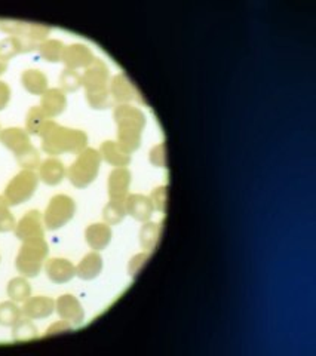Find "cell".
Masks as SVG:
<instances>
[{"label": "cell", "instance_id": "13", "mask_svg": "<svg viewBox=\"0 0 316 356\" xmlns=\"http://www.w3.org/2000/svg\"><path fill=\"white\" fill-rule=\"evenodd\" d=\"M131 178L132 175L128 168H115L110 175H108V197H110L112 201H126Z\"/></svg>", "mask_w": 316, "mask_h": 356}, {"label": "cell", "instance_id": "10", "mask_svg": "<svg viewBox=\"0 0 316 356\" xmlns=\"http://www.w3.org/2000/svg\"><path fill=\"white\" fill-rule=\"evenodd\" d=\"M110 95L112 100L115 101V104H128L131 101H138L140 104L144 103L143 97L140 94V91L135 88V85L128 79V76L125 73H119L113 76L110 86Z\"/></svg>", "mask_w": 316, "mask_h": 356}, {"label": "cell", "instance_id": "35", "mask_svg": "<svg viewBox=\"0 0 316 356\" xmlns=\"http://www.w3.org/2000/svg\"><path fill=\"white\" fill-rule=\"evenodd\" d=\"M15 217L9 211V205L2 204L0 205V233H6L15 229Z\"/></svg>", "mask_w": 316, "mask_h": 356}, {"label": "cell", "instance_id": "28", "mask_svg": "<svg viewBox=\"0 0 316 356\" xmlns=\"http://www.w3.org/2000/svg\"><path fill=\"white\" fill-rule=\"evenodd\" d=\"M32 294V286L24 276H18L8 284V297L15 303H24Z\"/></svg>", "mask_w": 316, "mask_h": 356}, {"label": "cell", "instance_id": "29", "mask_svg": "<svg viewBox=\"0 0 316 356\" xmlns=\"http://www.w3.org/2000/svg\"><path fill=\"white\" fill-rule=\"evenodd\" d=\"M48 116L45 115V112L41 108V106H33L30 107V110L27 112V117H26V131L28 132V135H39L41 132L42 126L45 125V122L48 121Z\"/></svg>", "mask_w": 316, "mask_h": 356}, {"label": "cell", "instance_id": "5", "mask_svg": "<svg viewBox=\"0 0 316 356\" xmlns=\"http://www.w3.org/2000/svg\"><path fill=\"white\" fill-rule=\"evenodd\" d=\"M76 212V202L73 197L67 195H57L51 201H49L45 214L43 223L48 230L61 229L70 221Z\"/></svg>", "mask_w": 316, "mask_h": 356}, {"label": "cell", "instance_id": "6", "mask_svg": "<svg viewBox=\"0 0 316 356\" xmlns=\"http://www.w3.org/2000/svg\"><path fill=\"white\" fill-rule=\"evenodd\" d=\"M0 32L8 33L9 36L30 39V41L36 43H42L43 41H46L49 33H51V28L37 23H26L18 21V19L0 18Z\"/></svg>", "mask_w": 316, "mask_h": 356}, {"label": "cell", "instance_id": "31", "mask_svg": "<svg viewBox=\"0 0 316 356\" xmlns=\"http://www.w3.org/2000/svg\"><path fill=\"white\" fill-rule=\"evenodd\" d=\"M21 316V309L18 308L15 301L11 300L0 303V325L2 326H12Z\"/></svg>", "mask_w": 316, "mask_h": 356}, {"label": "cell", "instance_id": "23", "mask_svg": "<svg viewBox=\"0 0 316 356\" xmlns=\"http://www.w3.org/2000/svg\"><path fill=\"white\" fill-rule=\"evenodd\" d=\"M103 270V259L97 251L86 254L76 266V276L83 281L95 279Z\"/></svg>", "mask_w": 316, "mask_h": 356}, {"label": "cell", "instance_id": "7", "mask_svg": "<svg viewBox=\"0 0 316 356\" xmlns=\"http://www.w3.org/2000/svg\"><path fill=\"white\" fill-rule=\"evenodd\" d=\"M108 72L107 64L100 58H95L94 63L85 68V73L82 75V86L85 88V94H100L110 91L108 89Z\"/></svg>", "mask_w": 316, "mask_h": 356}, {"label": "cell", "instance_id": "11", "mask_svg": "<svg viewBox=\"0 0 316 356\" xmlns=\"http://www.w3.org/2000/svg\"><path fill=\"white\" fill-rule=\"evenodd\" d=\"M55 310L61 319L70 322L72 325H81L85 319V312L81 301L72 294L58 297L55 301Z\"/></svg>", "mask_w": 316, "mask_h": 356}, {"label": "cell", "instance_id": "12", "mask_svg": "<svg viewBox=\"0 0 316 356\" xmlns=\"http://www.w3.org/2000/svg\"><path fill=\"white\" fill-rule=\"evenodd\" d=\"M95 59L94 52L83 43H72L66 46L63 54V63L67 68L77 70V68H88Z\"/></svg>", "mask_w": 316, "mask_h": 356}, {"label": "cell", "instance_id": "30", "mask_svg": "<svg viewBox=\"0 0 316 356\" xmlns=\"http://www.w3.org/2000/svg\"><path fill=\"white\" fill-rule=\"evenodd\" d=\"M126 215L125 201H108L103 210V220L108 226L121 223Z\"/></svg>", "mask_w": 316, "mask_h": 356}, {"label": "cell", "instance_id": "1", "mask_svg": "<svg viewBox=\"0 0 316 356\" xmlns=\"http://www.w3.org/2000/svg\"><path fill=\"white\" fill-rule=\"evenodd\" d=\"M39 137L42 138V150L48 155L73 153L79 155L88 146V135L81 130H72L48 119Z\"/></svg>", "mask_w": 316, "mask_h": 356}, {"label": "cell", "instance_id": "15", "mask_svg": "<svg viewBox=\"0 0 316 356\" xmlns=\"http://www.w3.org/2000/svg\"><path fill=\"white\" fill-rule=\"evenodd\" d=\"M125 206H126V215H131L132 219L141 223L149 221L155 211L150 197L144 195H138V193L128 195Z\"/></svg>", "mask_w": 316, "mask_h": 356}, {"label": "cell", "instance_id": "32", "mask_svg": "<svg viewBox=\"0 0 316 356\" xmlns=\"http://www.w3.org/2000/svg\"><path fill=\"white\" fill-rule=\"evenodd\" d=\"M60 86L64 92H76L82 86V75L66 67L60 75Z\"/></svg>", "mask_w": 316, "mask_h": 356}, {"label": "cell", "instance_id": "17", "mask_svg": "<svg viewBox=\"0 0 316 356\" xmlns=\"http://www.w3.org/2000/svg\"><path fill=\"white\" fill-rule=\"evenodd\" d=\"M0 143H2L6 148H9L15 156L23 153L26 148L32 146L30 135L23 128H6V130L0 131Z\"/></svg>", "mask_w": 316, "mask_h": 356}, {"label": "cell", "instance_id": "8", "mask_svg": "<svg viewBox=\"0 0 316 356\" xmlns=\"http://www.w3.org/2000/svg\"><path fill=\"white\" fill-rule=\"evenodd\" d=\"M15 236L21 242L45 239V227L42 224V214L37 210L28 211L15 226Z\"/></svg>", "mask_w": 316, "mask_h": 356}, {"label": "cell", "instance_id": "25", "mask_svg": "<svg viewBox=\"0 0 316 356\" xmlns=\"http://www.w3.org/2000/svg\"><path fill=\"white\" fill-rule=\"evenodd\" d=\"M162 235V221L155 223V221H146L141 229H140V244L144 250L153 251L156 250L157 244L161 241Z\"/></svg>", "mask_w": 316, "mask_h": 356}, {"label": "cell", "instance_id": "26", "mask_svg": "<svg viewBox=\"0 0 316 356\" xmlns=\"http://www.w3.org/2000/svg\"><path fill=\"white\" fill-rule=\"evenodd\" d=\"M66 45L61 41H57V39H46L41 45H39L37 51L45 61L48 63H60L63 61V54H64Z\"/></svg>", "mask_w": 316, "mask_h": 356}, {"label": "cell", "instance_id": "16", "mask_svg": "<svg viewBox=\"0 0 316 356\" xmlns=\"http://www.w3.org/2000/svg\"><path fill=\"white\" fill-rule=\"evenodd\" d=\"M54 310H55V301L51 299V297H45V295L28 297L21 308L23 316L30 319L48 318V316L52 315Z\"/></svg>", "mask_w": 316, "mask_h": 356}, {"label": "cell", "instance_id": "42", "mask_svg": "<svg viewBox=\"0 0 316 356\" xmlns=\"http://www.w3.org/2000/svg\"><path fill=\"white\" fill-rule=\"evenodd\" d=\"M0 131H2V130H0Z\"/></svg>", "mask_w": 316, "mask_h": 356}, {"label": "cell", "instance_id": "20", "mask_svg": "<svg viewBox=\"0 0 316 356\" xmlns=\"http://www.w3.org/2000/svg\"><path fill=\"white\" fill-rule=\"evenodd\" d=\"M39 180H42L48 186L60 184L67 175L64 164L57 157H48L46 161L39 165Z\"/></svg>", "mask_w": 316, "mask_h": 356}, {"label": "cell", "instance_id": "3", "mask_svg": "<svg viewBox=\"0 0 316 356\" xmlns=\"http://www.w3.org/2000/svg\"><path fill=\"white\" fill-rule=\"evenodd\" d=\"M48 251L49 246L45 239L23 242L15 260L17 270L24 278H36L42 270V266L48 257Z\"/></svg>", "mask_w": 316, "mask_h": 356}, {"label": "cell", "instance_id": "33", "mask_svg": "<svg viewBox=\"0 0 316 356\" xmlns=\"http://www.w3.org/2000/svg\"><path fill=\"white\" fill-rule=\"evenodd\" d=\"M15 157L18 165L21 166L23 170L34 171L36 168H39V165H41V155H39V150L33 144L28 148H26L23 153L17 155Z\"/></svg>", "mask_w": 316, "mask_h": 356}, {"label": "cell", "instance_id": "18", "mask_svg": "<svg viewBox=\"0 0 316 356\" xmlns=\"http://www.w3.org/2000/svg\"><path fill=\"white\" fill-rule=\"evenodd\" d=\"M45 273L55 284H66L76 276V267L66 259H49L45 264Z\"/></svg>", "mask_w": 316, "mask_h": 356}, {"label": "cell", "instance_id": "27", "mask_svg": "<svg viewBox=\"0 0 316 356\" xmlns=\"http://www.w3.org/2000/svg\"><path fill=\"white\" fill-rule=\"evenodd\" d=\"M12 339L15 342H32L37 339V326L32 322L30 318L21 316L12 325Z\"/></svg>", "mask_w": 316, "mask_h": 356}, {"label": "cell", "instance_id": "36", "mask_svg": "<svg viewBox=\"0 0 316 356\" xmlns=\"http://www.w3.org/2000/svg\"><path fill=\"white\" fill-rule=\"evenodd\" d=\"M149 259H150V251H146V253L137 254L132 257V259L130 260V266H128V272H130V276L132 279L137 278L138 272L141 270V267L147 263V260Z\"/></svg>", "mask_w": 316, "mask_h": 356}, {"label": "cell", "instance_id": "34", "mask_svg": "<svg viewBox=\"0 0 316 356\" xmlns=\"http://www.w3.org/2000/svg\"><path fill=\"white\" fill-rule=\"evenodd\" d=\"M149 197H150V201H152L153 208L156 211H159V212L166 211V201H168V187L166 186L156 187V189L152 190Z\"/></svg>", "mask_w": 316, "mask_h": 356}, {"label": "cell", "instance_id": "21", "mask_svg": "<svg viewBox=\"0 0 316 356\" xmlns=\"http://www.w3.org/2000/svg\"><path fill=\"white\" fill-rule=\"evenodd\" d=\"M85 239L94 251H101L112 241V229L107 223H95L86 227Z\"/></svg>", "mask_w": 316, "mask_h": 356}, {"label": "cell", "instance_id": "37", "mask_svg": "<svg viewBox=\"0 0 316 356\" xmlns=\"http://www.w3.org/2000/svg\"><path fill=\"white\" fill-rule=\"evenodd\" d=\"M150 164L157 168H166V150L165 144H156L150 150Z\"/></svg>", "mask_w": 316, "mask_h": 356}, {"label": "cell", "instance_id": "24", "mask_svg": "<svg viewBox=\"0 0 316 356\" xmlns=\"http://www.w3.org/2000/svg\"><path fill=\"white\" fill-rule=\"evenodd\" d=\"M21 83L27 92L33 95H43L48 91V77L43 72L28 68L21 75Z\"/></svg>", "mask_w": 316, "mask_h": 356}, {"label": "cell", "instance_id": "38", "mask_svg": "<svg viewBox=\"0 0 316 356\" xmlns=\"http://www.w3.org/2000/svg\"><path fill=\"white\" fill-rule=\"evenodd\" d=\"M70 331H73V325L70 322H67L64 319L57 321L46 330L43 337L46 339V337H51V335H55V334H66V333H70Z\"/></svg>", "mask_w": 316, "mask_h": 356}, {"label": "cell", "instance_id": "2", "mask_svg": "<svg viewBox=\"0 0 316 356\" xmlns=\"http://www.w3.org/2000/svg\"><path fill=\"white\" fill-rule=\"evenodd\" d=\"M101 155L95 148L86 147L85 150L77 155L76 161L68 166L67 178L77 189L90 186L98 175L101 165Z\"/></svg>", "mask_w": 316, "mask_h": 356}, {"label": "cell", "instance_id": "22", "mask_svg": "<svg viewBox=\"0 0 316 356\" xmlns=\"http://www.w3.org/2000/svg\"><path fill=\"white\" fill-rule=\"evenodd\" d=\"M100 155L101 159H104L107 164L116 168H126L131 164V155L126 153L124 148L117 144V141H104L100 146Z\"/></svg>", "mask_w": 316, "mask_h": 356}, {"label": "cell", "instance_id": "14", "mask_svg": "<svg viewBox=\"0 0 316 356\" xmlns=\"http://www.w3.org/2000/svg\"><path fill=\"white\" fill-rule=\"evenodd\" d=\"M41 43H36L30 39L19 37V36H8L3 41H0V58L9 61L18 54H27L37 51V48Z\"/></svg>", "mask_w": 316, "mask_h": 356}, {"label": "cell", "instance_id": "40", "mask_svg": "<svg viewBox=\"0 0 316 356\" xmlns=\"http://www.w3.org/2000/svg\"><path fill=\"white\" fill-rule=\"evenodd\" d=\"M6 70H8V61H5V59L0 58V76H2Z\"/></svg>", "mask_w": 316, "mask_h": 356}, {"label": "cell", "instance_id": "19", "mask_svg": "<svg viewBox=\"0 0 316 356\" xmlns=\"http://www.w3.org/2000/svg\"><path fill=\"white\" fill-rule=\"evenodd\" d=\"M67 107V97L61 88H51L41 98V108L45 115L52 119L60 116Z\"/></svg>", "mask_w": 316, "mask_h": 356}, {"label": "cell", "instance_id": "41", "mask_svg": "<svg viewBox=\"0 0 316 356\" xmlns=\"http://www.w3.org/2000/svg\"><path fill=\"white\" fill-rule=\"evenodd\" d=\"M2 204H6V201L3 199V196H0V205H2Z\"/></svg>", "mask_w": 316, "mask_h": 356}, {"label": "cell", "instance_id": "9", "mask_svg": "<svg viewBox=\"0 0 316 356\" xmlns=\"http://www.w3.org/2000/svg\"><path fill=\"white\" fill-rule=\"evenodd\" d=\"M113 119L117 130H131L143 132L146 126V116L138 107L130 104H117L113 110Z\"/></svg>", "mask_w": 316, "mask_h": 356}, {"label": "cell", "instance_id": "39", "mask_svg": "<svg viewBox=\"0 0 316 356\" xmlns=\"http://www.w3.org/2000/svg\"><path fill=\"white\" fill-rule=\"evenodd\" d=\"M9 100H11V88L6 82L0 81V112L8 106Z\"/></svg>", "mask_w": 316, "mask_h": 356}, {"label": "cell", "instance_id": "4", "mask_svg": "<svg viewBox=\"0 0 316 356\" xmlns=\"http://www.w3.org/2000/svg\"><path fill=\"white\" fill-rule=\"evenodd\" d=\"M39 186V175L34 171L23 170L6 186L3 199L9 206H17L27 202L34 195Z\"/></svg>", "mask_w": 316, "mask_h": 356}]
</instances>
